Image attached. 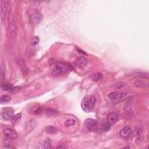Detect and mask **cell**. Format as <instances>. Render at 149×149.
Masks as SVG:
<instances>
[{
    "mask_svg": "<svg viewBox=\"0 0 149 149\" xmlns=\"http://www.w3.org/2000/svg\"><path fill=\"white\" fill-rule=\"evenodd\" d=\"M134 85L135 86L138 87H146L148 86V84L144 81H140L135 82Z\"/></svg>",
    "mask_w": 149,
    "mask_h": 149,
    "instance_id": "603a6c76",
    "label": "cell"
},
{
    "mask_svg": "<svg viewBox=\"0 0 149 149\" xmlns=\"http://www.w3.org/2000/svg\"><path fill=\"white\" fill-rule=\"evenodd\" d=\"M68 67L69 70H73L72 66L71 65V64H70V63H68Z\"/></svg>",
    "mask_w": 149,
    "mask_h": 149,
    "instance_id": "f546056e",
    "label": "cell"
},
{
    "mask_svg": "<svg viewBox=\"0 0 149 149\" xmlns=\"http://www.w3.org/2000/svg\"><path fill=\"white\" fill-rule=\"evenodd\" d=\"M42 147L44 148H51V146H50V143L49 140H45L42 143Z\"/></svg>",
    "mask_w": 149,
    "mask_h": 149,
    "instance_id": "d4e9b609",
    "label": "cell"
},
{
    "mask_svg": "<svg viewBox=\"0 0 149 149\" xmlns=\"http://www.w3.org/2000/svg\"><path fill=\"white\" fill-rule=\"evenodd\" d=\"M55 113H56L55 111L53 110L52 109H50V108L47 109V111H46V114H47V115H49V116H52Z\"/></svg>",
    "mask_w": 149,
    "mask_h": 149,
    "instance_id": "4316f807",
    "label": "cell"
},
{
    "mask_svg": "<svg viewBox=\"0 0 149 149\" xmlns=\"http://www.w3.org/2000/svg\"><path fill=\"white\" fill-rule=\"evenodd\" d=\"M103 74L100 73H95L90 76V78L93 81H98L103 78Z\"/></svg>",
    "mask_w": 149,
    "mask_h": 149,
    "instance_id": "2e32d148",
    "label": "cell"
},
{
    "mask_svg": "<svg viewBox=\"0 0 149 149\" xmlns=\"http://www.w3.org/2000/svg\"><path fill=\"white\" fill-rule=\"evenodd\" d=\"M14 110L12 108H6L4 109V110L2 112V116L3 118L5 120L9 121L14 116Z\"/></svg>",
    "mask_w": 149,
    "mask_h": 149,
    "instance_id": "5b68a950",
    "label": "cell"
},
{
    "mask_svg": "<svg viewBox=\"0 0 149 149\" xmlns=\"http://www.w3.org/2000/svg\"><path fill=\"white\" fill-rule=\"evenodd\" d=\"M76 123V121L74 118H70L66 120L65 122V126L66 127H70L74 125Z\"/></svg>",
    "mask_w": 149,
    "mask_h": 149,
    "instance_id": "e0dca14e",
    "label": "cell"
},
{
    "mask_svg": "<svg viewBox=\"0 0 149 149\" xmlns=\"http://www.w3.org/2000/svg\"><path fill=\"white\" fill-rule=\"evenodd\" d=\"M37 123L35 120L34 119H31L25 125V129L27 131H31V130L34 129L36 127Z\"/></svg>",
    "mask_w": 149,
    "mask_h": 149,
    "instance_id": "7c38bea8",
    "label": "cell"
},
{
    "mask_svg": "<svg viewBox=\"0 0 149 149\" xmlns=\"http://www.w3.org/2000/svg\"><path fill=\"white\" fill-rule=\"evenodd\" d=\"M127 96V93H117L112 92L108 95L109 98L111 100L114 101H121L125 99Z\"/></svg>",
    "mask_w": 149,
    "mask_h": 149,
    "instance_id": "3957f363",
    "label": "cell"
},
{
    "mask_svg": "<svg viewBox=\"0 0 149 149\" xmlns=\"http://www.w3.org/2000/svg\"><path fill=\"white\" fill-rule=\"evenodd\" d=\"M11 100V98L8 95H2V96L0 98V102L1 103H7V102H9Z\"/></svg>",
    "mask_w": 149,
    "mask_h": 149,
    "instance_id": "cb8c5ba5",
    "label": "cell"
},
{
    "mask_svg": "<svg viewBox=\"0 0 149 149\" xmlns=\"http://www.w3.org/2000/svg\"><path fill=\"white\" fill-rule=\"evenodd\" d=\"M139 76L140 77H143V78H148V73H139Z\"/></svg>",
    "mask_w": 149,
    "mask_h": 149,
    "instance_id": "83f0119b",
    "label": "cell"
},
{
    "mask_svg": "<svg viewBox=\"0 0 149 149\" xmlns=\"http://www.w3.org/2000/svg\"><path fill=\"white\" fill-rule=\"evenodd\" d=\"M46 132L49 134H54L57 132V130L55 127L50 125L46 127Z\"/></svg>",
    "mask_w": 149,
    "mask_h": 149,
    "instance_id": "d6986e66",
    "label": "cell"
},
{
    "mask_svg": "<svg viewBox=\"0 0 149 149\" xmlns=\"http://www.w3.org/2000/svg\"><path fill=\"white\" fill-rule=\"evenodd\" d=\"M118 118L119 116L118 114L113 112V113H111L108 114V115L107 116V121L108 122H110L111 124H113L118 121Z\"/></svg>",
    "mask_w": 149,
    "mask_h": 149,
    "instance_id": "8fae6325",
    "label": "cell"
},
{
    "mask_svg": "<svg viewBox=\"0 0 149 149\" xmlns=\"http://www.w3.org/2000/svg\"><path fill=\"white\" fill-rule=\"evenodd\" d=\"M63 69L61 66H56L52 71V74L54 76H58L62 73Z\"/></svg>",
    "mask_w": 149,
    "mask_h": 149,
    "instance_id": "9a60e30c",
    "label": "cell"
},
{
    "mask_svg": "<svg viewBox=\"0 0 149 149\" xmlns=\"http://www.w3.org/2000/svg\"><path fill=\"white\" fill-rule=\"evenodd\" d=\"M87 63V60L84 57H78L74 60V64L79 68H84Z\"/></svg>",
    "mask_w": 149,
    "mask_h": 149,
    "instance_id": "ba28073f",
    "label": "cell"
},
{
    "mask_svg": "<svg viewBox=\"0 0 149 149\" xmlns=\"http://www.w3.org/2000/svg\"><path fill=\"white\" fill-rule=\"evenodd\" d=\"M8 5V1H5V0L1 1L0 18H1V22L2 25H4L5 22V18H6Z\"/></svg>",
    "mask_w": 149,
    "mask_h": 149,
    "instance_id": "7a4b0ae2",
    "label": "cell"
},
{
    "mask_svg": "<svg viewBox=\"0 0 149 149\" xmlns=\"http://www.w3.org/2000/svg\"><path fill=\"white\" fill-rule=\"evenodd\" d=\"M132 99L130 98L127 101L126 103L125 104L124 110V111L126 113H129L132 110Z\"/></svg>",
    "mask_w": 149,
    "mask_h": 149,
    "instance_id": "5bb4252c",
    "label": "cell"
},
{
    "mask_svg": "<svg viewBox=\"0 0 149 149\" xmlns=\"http://www.w3.org/2000/svg\"><path fill=\"white\" fill-rule=\"evenodd\" d=\"M84 125L87 129L90 130H93L96 128L97 122L95 119L92 118H87L86 119V121H85Z\"/></svg>",
    "mask_w": 149,
    "mask_h": 149,
    "instance_id": "8992f818",
    "label": "cell"
},
{
    "mask_svg": "<svg viewBox=\"0 0 149 149\" xmlns=\"http://www.w3.org/2000/svg\"><path fill=\"white\" fill-rule=\"evenodd\" d=\"M4 134L7 137L12 140H15L18 137L17 133L10 128L5 129L4 130Z\"/></svg>",
    "mask_w": 149,
    "mask_h": 149,
    "instance_id": "52a82bcc",
    "label": "cell"
},
{
    "mask_svg": "<svg viewBox=\"0 0 149 149\" xmlns=\"http://www.w3.org/2000/svg\"><path fill=\"white\" fill-rule=\"evenodd\" d=\"M39 39L38 37L36 36L33 37L32 40H31V44H32V45H33V46H36V45L39 43Z\"/></svg>",
    "mask_w": 149,
    "mask_h": 149,
    "instance_id": "484cf974",
    "label": "cell"
},
{
    "mask_svg": "<svg viewBox=\"0 0 149 149\" xmlns=\"http://www.w3.org/2000/svg\"><path fill=\"white\" fill-rule=\"evenodd\" d=\"M9 29L10 34H11L12 38L15 39L17 34V27L14 20H10L9 22Z\"/></svg>",
    "mask_w": 149,
    "mask_h": 149,
    "instance_id": "9c48e42d",
    "label": "cell"
},
{
    "mask_svg": "<svg viewBox=\"0 0 149 149\" xmlns=\"http://www.w3.org/2000/svg\"><path fill=\"white\" fill-rule=\"evenodd\" d=\"M17 63L18 66L19 67L20 70H21V71L22 72V73L24 74H26L28 73L29 70L28 68L26 65H25V63H24L22 60H18L17 61Z\"/></svg>",
    "mask_w": 149,
    "mask_h": 149,
    "instance_id": "4fadbf2b",
    "label": "cell"
},
{
    "mask_svg": "<svg viewBox=\"0 0 149 149\" xmlns=\"http://www.w3.org/2000/svg\"><path fill=\"white\" fill-rule=\"evenodd\" d=\"M12 85L10 84V83H4L2 84L1 88L3 90H5V91H11L12 89H13Z\"/></svg>",
    "mask_w": 149,
    "mask_h": 149,
    "instance_id": "44dd1931",
    "label": "cell"
},
{
    "mask_svg": "<svg viewBox=\"0 0 149 149\" xmlns=\"http://www.w3.org/2000/svg\"><path fill=\"white\" fill-rule=\"evenodd\" d=\"M22 117V114L21 113H19L16 114V115H14V116L12 117V118L11 119V122L13 124H15L16 123L19 121V119L21 118Z\"/></svg>",
    "mask_w": 149,
    "mask_h": 149,
    "instance_id": "7402d4cb",
    "label": "cell"
},
{
    "mask_svg": "<svg viewBox=\"0 0 149 149\" xmlns=\"http://www.w3.org/2000/svg\"><path fill=\"white\" fill-rule=\"evenodd\" d=\"M42 17L41 13L39 11H36L31 15L30 20L31 24H33L34 25H36L40 22V21L42 20Z\"/></svg>",
    "mask_w": 149,
    "mask_h": 149,
    "instance_id": "277c9868",
    "label": "cell"
},
{
    "mask_svg": "<svg viewBox=\"0 0 149 149\" xmlns=\"http://www.w3.org/2000/svg\"><path fill=\"white\" fill-rule=\"evenodd\" d=\"M132 133V129L128 126H126L122 129L119 132V135L122 138H127L129 137Z\"/></svg>",
    "mask_w": 149,
    "mask_h": 149,
    "instance_id": "30bf717a",
    "label": "cell"
},
{
    "mask_svg": "<svg viewBox=\"0 0 149 149\" xmlns=\"http://www.w3.org/2000/svg\"><path fill=\"white\" fill-rule=\"evenodd\" d=\"M20 87H13V89H12V90L10 92H12L13 93H16L19 90Z\"/></svg>",
    "mask_w": 149,
    "mask_h": 149,
    "instance_id": "f1b7e54d",
    "label": "cell"
},
{
    "mask_svg": "<svg viewBox=\"0 0 149 149\" xmlns=\"http://www.w3.org/2000/svg\"><path fill=\"white\" fill-rule=\"evenodd\" d=\"M5 66L3 62H1V82L2 84L3 82L5 79Z\"/></svg>",
    "mask_w": 149,
    "mask_h": 149,
    "instance_id": "ffe728a7",
    "label": "cell"
},
{
    "mask_svg": "<svg viewBox=\"0 0 149 149\" xmlns=\"http://www.w3.org/2000/svg\"><path fill=\"white\" fill-rule=\"evenodd\" d=\"M96 99L93 95H90L84 97L82 100L81 103V107L83 110L87 113L91 111V110L94 107Z\"/></svg>",
    "mask_w": 149,
    "mask_h": 149,
    "instance_id": "6da1fadb",
    "label": "cell"
},
{
    "mask_svg": "<svg viewBox=\"0 0 149 149\" xmlns=\"http://www.w3.org/2000/svg\"><path fill=\"white\" fill-rule=\"evenodd\" d=\"M111 124L110 123V122H108V121L104 122V123L102 125V129L104 132H108L111 129Z\"/></svg>",
    "mask_w": 149,
    "mask_h": 149,
    "instance_id": "ac0fdd59",
    "label": "cell"
}]
</instances>
